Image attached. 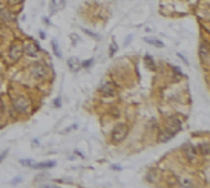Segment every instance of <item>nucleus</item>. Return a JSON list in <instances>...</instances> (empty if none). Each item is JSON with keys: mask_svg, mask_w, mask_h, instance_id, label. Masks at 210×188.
Instances as JSON below:
<instances>
[{"mask_svg": "<svg viewBox=\"0 0 210 188\" xmlns=\"http://www.w3.org/2000/svg\"><path fill=\"white\" fill-rule=\"evenodd\" d=\"M127 132H129V129H127L126 124H116L112 130V135H110L112 141L113 142H121V141L127 136Z\"/></svg>", "mask_w": 210, "mask_h": 188, "instance_id": "obj_1", "label": "nucleus"}, {"mask_svg": "<svg viewBox=\"0 0 210 188\" xmlns=\"http://www.w3.org/2000/svg\"><path fill=\"white\" fill-rule=\"evenodd\" d=\"M31 75L34 78H44L48 75V66L44 63H35L31 67Z\"/></svg>", "mask_w": 210, "mask_h": 188, "instance_id": "obj_2", "label": "nucleus"}, {"mask_svg": "<svg viewBox=\"0 0 210 188\" xmlns=\"http://www.w3.org/2000/svg\"><path fill=\"white\" fill-rule=\"evenodd\" d=\"M12 106H14V109H15L18 113H25V112L29 110V101H28L25 97L15 98V100L12 101Z\"/></svg>", "mask_w": 210, "mask_h": 188, "instance_id": "obj_3", "label": "nucleus"}, {"mask_svg": "<svg viewBox=\"0 0 210 188\" xmlns=\"http://www.w3.org/2000/svg\"><path fill=\"white\" fill-rule=\"evenodd\" d=\"M181 130V121L178 118H170L167 121V126H166V132H169L172 136H175L178 132Z\"/></svg>", "mask_w": 210, "mask_h": 188, "instance_id": "obj_4", "label": "nucleus"}, {"mask_svg": "<svg viewBox=\"0 0 210 188\" xmlns=\"http://www.w3.org/2000/svg\"><path fill=\"white\" fill-rule=\"evenodd\" d=\"M21 49H23V52H25L28 57H37V54L40 52V48L37 46V43H32V41H28Z\"/></svg>", "mask_w": 210, "mask_h": 188, "instance_id": "obj_5", "label": "nucleus"}, {"mask_svg": "<svg viewBox=\"0 0 210 188\" xmlns=\"http://www.w3.org/2000/svg\"><path fill=\"white\" fill-rule=\"evenodd\" d=\"M21 54H23L21 46H20L18 43H12L11 49H9V58H11L12 61H17V60H18V57H20Z\"/></svg>", "mask_w": 210, "mask_h": 188, "instance_id": "obj_6", "label": "nucleus"}, {"mask_svg": "<svg viewBox=\"0 0 210 188\" xmlns=\"http://www.w3.org/2000/svg\"><path fill=\"white\" fill-rule=\"evenodd\" d=\"M182 150H184L185 158H187L189 161H193V159L196 158V155H198L196 148H195V147H192V145H189V144H185V145L182 147Z\"/></svg>", "mask_w": 210, "mask_h": 188, "instance_id": "obj_7", "label": "nucleus"}, {"mask_svg": "<svg viewBox=\"0 0 210 188\" xmlns=\"http://www.w3.org/2000/svg\"><path fill=\"white\" fill-rule=\"evenodd\" d=\"M100 92H101V95H104V97H112L113 92H115V87H113V84H110V83H104V84L100 87Z\"/></svg>", "mask_w": 210, "mask_h": 188, "instance_id": "obj_8", "label": "nucleus"}, {"mask_svg": "<svg viewBox=\"0 0 210 188\" xmlns=\"http://www.w3.org/2000/svg\"><path fill=\"white\" fill-rule=\"evenodd\" d=\"M55 161H44V162H40V164H32V168H37V170H44V168H52L55 167Z\"/></svg>", "mask_w": 210, "mask_h": 188, "instance_id": "obj_9", "label": "nucleus"}, {"mask_svg": "<svg viewBox=\"0 0 210 188\" xmlns=\"http://www.w3.org/2000/svg\"><path fill=\"white\" fill-rule=\"evenodd\" d=\"M0 20H3V21L9 23V21H12V20H14V17H12V14H11V11H9V9L2 8V9H0Z\"/></svg>", "mask_w": 210, "mask_h": 188, "instance_id": "obj_10", "label": "nucleus"}, {"mask_svg": "<svg viewBox=\"0 0 210 188\" xmlns=\"http://www.w3.org/2000/svg\"><path fill=\"white\" fill-rule=\"evenodd\" d=\"M199 55H201V60L204 63L208 61V49H207V44L205 43H201V46H199Z\"/></svg>", "mask_w": 210, "mask_h": 188, "instance_id": "obj_11", "label": "nucleus"}, {"mask_svg": "<svg viewBox=\"0 0 210 188\" xmlns=\"http://www.w3.org/2000/svg\"><path fill=\"white\" fill-rule=\"evenodd\" d=\"M144 63L147 64V67H149L150 70H156V64H155V61H153V58H152L150 55H146V57H144Z\"/></svg>", "mask_w": 210, "mask_h": 188, "instance_id": "obj_12", "label": "nucleus"}, {"mask_svg": "<svg viewBox=\"0 0 210 188\" xmlns=\"http://www.w3.org/2000/svg\"><path fill=\"white\" fill-rule=\"evenodd\" d=\"M172 138H173V136H172L169 132H166V130H164V132H161V133H159V136H158L159 142H167V141H169V139H172Z\"/></svg>", "mask_w": 210, "mask_h": 188, "instance_id": "obj_13", "label": "nucleus"}, {"mask_svg": "<svg viewBox=\"0 0 210 188\" xmlns=\"http://www.w3.org/2000/svg\"><path fill=\"white\" fill-rule=\"evenodd\" d=\"M67 64H69V69L74 70V72H77V70H78V60L77 58H69L67 60Z\"/></svg>", "mask_w": 210, "mask_h": 188, "instance_id": "obj_14", "label": "nucleus"}, {"mask_svg": "<svg viewBox=\"0 0 210 188\" xmlns=\"http://www.w3.org/2000/svg\"><path fill=\"white\" fill-rule=\"evenodd\" d=\"M144 41L152 44V46H156V48H164V43L159 41V40H155V38H144Z\"/></svg>", "mask_w": 210, "mask_h": 188, "instance_id": "obj_15", "label": "nucleus"}, {"mask_svg": "<svg viewBox=\"0 0 210 188\" xmlns=\"http://www.w3.org/2000/svg\"><path fill=\"white\" fill-rule=\"evenodd\" d=\"M199 153L204 155V156H207V155L210 153V145H208V142H202V144L199 145Z\"/></svg>", "mask_w": 210, "mask_h": 188, "instance_id": "obj_16", "label": "nucleus"}, {"mask_svg": "<svg viewBox=\"0 0 210 188\" xmlns=\"http://www.w3.org/2000/svg\"><path fill=\"white\" fill-rule=\"evenodd\" d=\"M116 51H118V44H116V41H112L110 43V48H109V55L113 57L116 54Z\"/></svg>", "mask_w": 210, "mask_h": 188, "instance_id": "obj_17", "label": "nucleus"}, {"mask_svg": "<svg viewBox=\"0 0 210 188\" xmlns=\"http://www.w3.org/2000/svg\"><path fill=\"white\" fill-rule=\"evenodd\" d=\"M51 44H52V49H54V54H55L57 57H61V52H60V49H58V43H57L55 40H52V41H51Z\"/></svg>", "mask_w": 210, "mask_h": 188, "instance_id": "obj_18", "label": "nucleus"}, {"mask_svg": "<svg viewBox=\"0 0 210 188\" xmlns=\"http://www.w3.org/2000/svg\"><path fill=\"white\" fill-rule=\"evenodd\" d=\"M20 164H21L23 167H32L34 161L32 159H20Z\"/></svg>", "mask_w": 210, "mask_h": 188, "instance_id": "obj_19", "label": "nucleus"}, {"mask_svg": "<svg viewBox=\"0 0 210 188\" xmlns=\"http://www.w3.org/2000/svg\"><path fill=\"white\" fill-rule=\"evenodd\" d=\"M92 64H94V60L90 58V60H86V61H83V63H81V67H90Z\"/></svg>", "mask_w": 210, "mask_h": 188, "instance_id": "obj_20", "label": "nucleus"}, {"mask_svg": "<svg viewBox=\"0 0 210 188\" xmlns=\"http://www.w3.org/2000/svg\"><path fill=\"white\" fill-rule=\"evenodd\" d=\"M179 183L181 185H187V186H193V183L190 180H187V179H179Z\"/></svg>", "mask_w": 210, "mask_h": 188, "instance_id": "obj_21", "label": "nucleus"}, {"mask_svg": "<svg viewBox=\"0 0 210 188\" xmlns=\"http://www.w3.org/2000/svg\"><path fill=\"white\" fill-rule=\"evenodd\" d=\"M54 106H55V107H60V106H61V100H60V98H55V101H54Z\"/></svg>", "mask_w": 210, "mask_h": 188, "instance_id": "obj_22", "label": "nucleus"}, {"mask_svg": "<svg viewBox=\"0 0 210 188\" xmlns=\"http://www.w3.org/2000/svg\"><path fill=\"white\" fill-rule=\"evenodd\" d=\"M83 31H84L86 34H89L90 37H95V38H98V35H97V34H94V32H90V31H87V29H83Z\"/></svg>", "mask_w": 210, "mask_h": 188, "instance_id": "obj_23", "label": "nucleus"}, {"mask_svg": "<svg viewBox=\"0 0 210 188\" xmlns=\"http://www.w3.org/2000/svg\"><path fill=\"white\" fill-rule=\"evenodd\" d=\"M21 182V177H15V179H12V185H17V183H20Z\"/></svg>", "mask_w": 210, "mask_h": 188, "instance_id": "obj_24", "label": "nucleus"}, {"mask_svg": "<svg viewBox=\"0 0 210 188\" xmlns=\"http://www.w3.org/2000/svg\"><path fill=\"white\" fill-rule=\"evenodd\" d=\"M9 3H12V5H17V3H20V2H23V0H8Z\"/></svg>", "mask_w": 210, "mask_h": 188, "instance_id": "obj_25", "label": "nucleus"}, {"mask_svg": "<svg viewBox=\"0 0 210 188\" xmlns=\"http://www.w3.org/2000/svg\"><path fill=\"white\" fill-rule=\"evenodd\" d=\"M6 155H8V151H3V155H2V156H0V162H2V161H3L5 158H6Z\"/></svg>", "mask_w": 210, "mask_h": 188, "instance_id": "obj_26", "label": "nucleus"}, {"mask_svg": "<svg viewBox=\"0 0 210 188\" xmlns=\"http://www.w3.org/2000/svg\"><path fill=\"white\" fill-rule=\"evenodd\" d=\"M130 40H132V35H129V37H127V38H126V43H124V44H126V46H127V44H129V43H130Z\"/></svg>", "mask_w": 210, "mask_h": 188, "instance_id": "obj_27", "label": "nucleus"}, {"mask_svg": "<svg viewBox=\"0 0 210 188\" xmlns=\"http://www.w3.org/2000/svg\"><path fill=\"white\" fill-rule=\"evenodd\" d=\"M71 38H72V40H75L74 43H77V40H78V35H74V34H72V35H71Z\"/></svg>", "mask_w": 210, "mask_h": 188, "instance_id": "obj_28", "label": "nucleus"}, {"mask_svg": "<svg viewBox=\"0 0 210 188\" xmlns=\"http://www.w3.org/2000/svg\"><path fill=\"white\" fill-rule=\"evenodd\" d=\"M112 170H116V171H118V170H121V167H118V165H113V167H112Z\"/></svg>", "mask_w": 210, "mask_h": 188, "instance_id": "obj_29", "label": "nucleus"}, {"mask_svg": "<svg viewBox=\"0 0 210 188\" xmlns=\"http://www.w3.org/2000/svg\"><path fill=\"white\" fill-rule=\"evenodd\" d=\"M3 112V103H2V100H0V113Z\"/></svg>", "mask_w": 210, "mask_h": 188, "instance_id": "obj_30", "label": "nucleus"}, {"mask_svg": "<svg viewBox=\"0 0 210 188\" xmlns=\"http://www.w3.org/2000/svg\"><path fill=\"white\" fill-rule=\"evenodd\" d=\"M0 127H2V126H0Z\"/></svg>", "mask_w": 210, "mask_h": 188, "instance_id": "obj_31", "label": "nucleus"}]
</instances>
